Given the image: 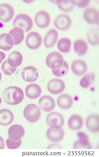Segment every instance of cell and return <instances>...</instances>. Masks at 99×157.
<instances>
[{"label":"cell","instance_id":"cell-1","mask_svg":"<svg viewBox=\"0 0 99 157\" xmlns=\"http://www.w3.org/2000/svg\"><path fill=\"white\" fill-rule=\"evenodd\" d=\"M4 101L10 105H16L24 100L22 89L16 86H11L5 90L2 94Z\"/></svg>","mask_w":99,"mask_h":157},{"label":"cell","instance_id":"cell-2","mask_svg":"<svg viewBox=\"0 0 99 157\" xmlns=\"http://www.w3.org/2000/svg\"><path fill=\"white\" fill-rule=\"evenodd\" d=\"M33 25L32 19L28 15L25 14L18 15L13 22V26L14 28H21L25 32L30 31L32 28Z\"/></svg>","mask_w":99,"mask_h":157},{"label":"cell","instance_id":"cell-3","mask_svg":"<svg viewBox=\"0 0 99 157\" xmlns=\"http://www.w3.org/2000/svg\"><path fill=\"white\" fill-rule=\"evenodd\" d=\"M24 115L25 118L30 122H36L39 120L41 117L40 108L35 104H30L24 109Z\"/></svg>","mask_w":99,"mask_h":157},{"label":"cell","instance_id":"cell-4","mask_svg":"<svg viewBox=\"0 0 99 157\" xmlns=\"http://www.w3.org/2000/svg\"><path fill=\"white\" fill-rule=\"evenodd\" d=\"M64 62L63 55L57 52L50 53L46 59L47 65L52 69L60 68Z\"/></svg>","mask_w":99,"mask_h":157},{"label":"cell","instance_id":"cell-5","mask_svg":"<svg viewBox=\"0 0 99 157\" xmlns=\"http://www.w3.org/2000/svg\"><path fill=\"white\" fill-rule=\"evenodd\" d=\"M46 122L50 127L55 129L62 128L64 123V119L62 115L57 112H53L48 114Z\"/></svg>","mask_w":99,"mask_h":157},{"label":"cell","instance_id":"cell-6","mask_svg":"<svg viewBox=\"0 0 99 157\" xmlns=\"http://www.w3.org/2000/svg\"><path fill=\"white\" fill-rule=\"evenodd\" d=\"M77 135L79 139L74 144L73 148L75 149H92V145L90 142V139L87 134L82 132H80L77 133Z\"/></svg>","mask_w":99,"mask_h":157},{"label":"cell","instance_id":"cell-7","mask_svg":"<svg viewBox=\"0 0 99 157\" xmlns=\"http://www.w3.org/2000/svg\"><path fill=\"white\" fill-rule=\"evenodd\" d=\"M14 10L7 3L0 5V21L7 23L10 21L14 16Z\"/></svg>","mask_w":99,"mask_h":157},{"label":"cell","instance_id":"cell-8","mask_svg":"<svg viewBox=\"0 0 99 157\" xmlns=\"http://www.w3.org/2000/svg\"><path fill=\"white\" fill-rule=\"evenodd\" d=\"M42 43V36L37 32H30L26 38V45L32 50L38 49L40 47Z\"/></svg>","mask_w":99,"mask_h":157},{"label":"cell","instance_id":"cell-9","mask_svg":"<svg viewBox=\"0 0 99 157\" xmlns=\"http://www.w3.org/2000/svg\"><path fill=\"white\" fill-rule=\"evenodd\" d=\"M65 84L61 79L54 78L48 83L47 88L50 93L53 94H58L64 90Z\"/></svg>","mask_w":99,"mask_h":157},{"label":"cell","instance_id":"cell-10","mask_svg":"<svg viewBox=\"0 0 99 157\" xmlns=\"http://www.w3.org/2000/svg\"><path fill=\"white\" fill-rule=\"evenodd\" d=\"M72 24V20L71 17L64 14L59 15L54 22L55 27L60 30H67L71 27Z\"/></svg>","mask_w":99,"mask_h":157},{"label":"cell","instance_id":"cell-11","mask_svg":"<svg viewBox=\"0 0 99 157\" xmlns=\"http://www.w3.org/2000/svg\"><path fill=\"white\" fill-rule=\"evenodd\" d=\"M50 16L46 11L38 12L35 17V22L38 27L42 29L47 28L50 24Z\"/></svg>","mask_w":99,"mask_h":157},{"label":"cell","instance_id":"cell-12","mask_svg":"<svg viewBox=\"0 0 99 157\" xmlns=\"http://www.w3.org/2000/svg\"><path fill=\"white\" fill-rule=\"evenodd\" d=\"M21 76L24 81L26 82H35L38 78V73L35 67L29 66L23 69Z\"/></svg>","mask_w":99,"mask_h":157},{"label":"cell","instance_id":"cell-13","mask_svg":"<svg viewBox=\"0 0 99 157\" xmlns=\"http://www.w3.org/2000/svg\"><path fill=\"white\" fill-rule=\"evenodd\" d=\"M46 135L49 140L52 142L57 143L64 139L65 133L63 128L55 129L50 127L48 129Z\"/></svg>","mask_w":99,"mask_h":157},{"label":"cell","instance_id":"cell-14","mask_svg":"<svg viewBox=\"0 0 99 157\" xmlns=\"http://www.w3.org/2000/svg\"><path fill=\"white\" fill-rule=\"evenodd\" d=\"M39 105L41 109L45 112L51 111L56 106L53 98L49 95L42 97L39 100Z\"/></svg>","mask_w":99,"mask_h":157},{"label":"cell","instance_id":"cell-15","mask_svg":"<svg viewBox=\"0 0 99 157\" xmlns=\"http://www.w3.org/2000/svg\"><path fill=\"white\" fill-rule=\"evenodd\" d=\"M71 67L73 73L79 76L84 75L88 69L87 64L86 61L81 60H77L73 61Z\"/></svg>","mask_w":99,"mask_h":157},{"label":"cell","instance_id":"cell-16","mask_svg":"<svg viewBox=\"0 0 99 157\" xmlns=\"http://www.w3.org/2000/svg\"><path fill=\"white\" fill-rule=\"evenodd\" d=\"M84 17L88 23L95 24L99 22V10L95 7L87 8L84 13Z\"/></svg>","mask_w":99,"mask_h":157},{"label":"cell","instance_id":"cell-17","mask_svg":"<svg viewBox=\"0 0 99 157\" xmlns=\"http://www.w3.org/2000/svg\"><path fill=\"white\" fill-rule=\"evenodd\" d=\"M24 129L19 124L11 126L8 131L9 138L14 141L20 139L24 135Z\"/></svg>","mask_w":99,"mask_h":157},{"label":"cell","instance_id":"cell-18","mask_svg":"<svg viewBox=\"0 0 99 157\" xmlns=\"http://www.w3.org/2000/svg\"><path fill=\"white\" fill-rule=\"evenodd\" d=\"M14 45V40L11 35L4 33L0 35V49L4 51L10 50Z\"/></svg>","mask_w":99,"mask_h":157},{"label":"cell","instance_id":"cell-19","mask_svg":"<svg viewBox=\"0 0 99 157\" xmlns=\"http://www.w3.org/2000/svg\"><path fill=\"white\" fill-rule=\"evenodd\" d=\"M86 125L90 131L93 133L99 132V116L97 114L89 116L86 121Z\"/></svg>","mask_w":99,"mask_h":157},{"label":"cell","instance_id":"cell-20","mask_svg":"<svg viewBox=\"0 0 99 157\" xmlns=\"http://www.w3.org/2000/svg\"><path fill=\"white\" fill-rule=\"evenodd\" d=\"M58 38L57 31L54 29H50L44 37V43L47 48L53 47L57 43Z\"/></svg>","mask_w":99,"mask_h":157},{"label":"cell","instance_id":"cell-21","mask_svg":"<svg viewBox=\"0 0 99 157\" xmlns=\"http://www.w3.org/2000/svg\"><path fill=\"white\" fill-rule=\"evenodd\" d=\"M68 124L69 127L72 130H79L83 126L84 120L79 115L74 114L69 119Z\"/></svg>","mask_w":99,"mask_h":157},{"label":"cell","instance_id":"cell-22","mask_svg":"<svg viewBox=\"0 0 99 157\" xmlns=\"http://www.w3.org/2000/svg\"><path fill=\"white\" fill-rule=\"evenodd\" d=\"M59 107L63 109H69L72 106L74 101L72 98L68 94H64L59 96L57 101Z\"/></svg>","mask_w":99,"mask_h":157},{"label":"cell","instance_id":"cell-23","mask_svg":"<svg viewBox=\"0 0 99 157\" xmlns=\"http://www.w3.org/2000/svg\"><path fill=\"white\" fill-rule=\"evenodd\" d=\"M26 94L27 96L31 99L38 98L42 93L40 86L35 83L29 84L26 87Z\"/></svg>","mask_w":99,"mask_h":157},{"label":"cell","instance_id":"cell-24","mask_svg":"<svg viewBox=\"0 0 99 157\" xmlns=\"http://www.w3.org/2000/svg\"><path fill=\"white\" fill-rule=\"evenodd\" d=\"M23 56L18 51H13L9 55L8 62L13 68H16L21 64L23 61Z\"/></svg>","mask_w":99,"mask_h":157},{"label":"cell","instance_id":"cell-25","mask_svg":"<svg viewBox=\"0 0 99 157\" xmlns=\"http://www.w3.org/2000/svg\"><path fill=\"white\" fill-rule=\"evenodd\" d=\"M14 120L13 113L9 109H2L0 110V124L7 126L12 123Z\"/></svg>","mask_w":99,"mask_h":157},{"label":"cell","instance_id":"cell-26","mask_svg":"<svg viewBox=\"0 0 99 157\" xmlns=\"http://www.w3.org/2000/svg\"><path fill=\"white\" fill-rule=\"evenodd\" d=\"M74 51L79 56H82L86 54L88 50L87 43L83 39H78L74 43Z\"/></svg>","mask_w":99,"mask_h":157},{"label":"cell","instance_id":"cell-27","mask_svg":"<svg viewBox=\"0 0 99 157\" xmlns=\"http://www.w3.org/2000/svg\"><path fill=\"white\" fill-rule=\"evenodd\" d=\"M9 34L13 37L14 45H17L20 44L24 38V31L20 28H15L9 32Z\"/></svg>","mask_w":99,"mask_h":157},{"label":"cell","instance_id":"cell-28","mask_svg":"<svg viewBox=\"0 0 99 157\" xmlns=\"http://www.w3.org/2000/svg\"><path fill=\"white\" fill-rule=\"evenodd\" d=\"M76 1L74 0H61L58 1V6L60 10L65 12L72 11L75 7Z\"/></svg>","mask_w":99,"mask_h":157},{"label":"cell","instance_id":"cell-29","mask_svg":"<svg viewBox=\"0 0 99 157\" xmlns=\"http://www.w3.org/2000/svg\"><path fill=\"white\" fill-rule=\"evenodd\" d=\"M72 46V41L68 38H63L59 40L57 47L59 50L64 53L70 52Z\"/></svg>","mask_w":99,"mask_h":157},{"label":"cell","instance_id":"cell-30","mask_svg":"<svg viewBox=\"0 0 99 157\" xmlns=\"http://www.w3.org/2000/svg\"><path fill=\"white\" fill-rule=\"evenodd\" d=\"M96 75L94 72L88 73L84 76L80 81V86L82 88H88L93 85L95 80Z\"/></svg>","mask_w":99,"mask_h":157},{"label":"cell","instance_id":"cell-31","mask_svg":"<svg viewBox=\"0 0 99 157\" xmlns=\"http://www.w3.org/2000/svg\"><path fill=\"white\" fill-rule=\"evenodd\" d=\"M88 41L90 44L93 46H97L99 44V29L95 28L92 29L88 33Z\"/></svg>","mask_w":99,"mask_h":157},{"label":"cell","instance_id":"cell-32","mask_svg":"<svg viewBox=\"0 0 99 157\" xmlns=\"http://www.w3.org/2000/svg\"><path fill=\"white\" fill-rule=\"evenodd\" d=\"M69 71V65L66 61H64V63L61 67L57 69H52V72L55 76L57 77H63L67 75Z\"/></svg>","mask_w":99,"mask_h":157},{"label":"cell","instance_id":"cell-33","mask_svg":"<svg viewBox=\"0 0 99 157\" xmlns=\"http://www.w3.org/2000/svg\"><path fill=\"white\" fill-rule=\"evenodd\" d=\"M2 70L5 75H13L16 70V68L11 67L8 63L7 60L4 61L2 65Z\"/></svg>","mask_w":99,"mask_h":157},{"label":"cell","instance_id":"cell-34","mask_svg":"<svg viewBox=\"0 0 99 157\" xmlns=\"http://www.w3.org/2000/svg\"><path fill=\"white\" fill-rule=\"evenodd\" d=\"M21 140H18L14 141L11 140L9 138H8L6 141L7 146L9 149H16L20 146L21 144Z\"/></svg>","mask_w":99,"mask_h":157},{"label":"cell","instance_id":"cell-35","mask_svg":"<svg viewBox=\"0 0 99 157\" xmlns=\"http://www.w3.org/2000/svg\"><path fill=\"white\" fill-rule=\"evenodd\" d=\"M90 3V0L87 1H76L75 5L79 8L85 7L88 6Z\"/></svg>","mask_w":99,"mask_h":157},{"label":"cell","instance_id":"cell-36","mask_svg":"<svg viewBox=\"0 0 99 157\" xmlns=\"http://www.w3.org/2000/svg\"><path fill=\"white\" fill-rule=\"evenodd\" d=\"M48 149H63V147L61 145L58 144H53L49 146Z\"/></svg>","mask_w":99,"mask_h":157},{"label":"cell","instance_id":"cell-37","mask_svg":"<svg viewBox=\"0 0 99 157\" xmlns=\"http://www.w3.org/2000/svg\"><path fill=\"white\" fill-rule=\"evenodd\" d=\"M5 148V143L3 139L0 136V149H3Z\"/></svg>","mask_w":99,"mask_h":157},{"label":"cell","instance_id":"cell-38","mask_svg":"<svg viewBox=\"0 0 99 157\" xmlns=\"http://www.w3.org/2000/svg\"><path fill=\"white\" fill-rule=\"evenodd\" d=\"M5 58H6V54L3 52L0 51V64Z\"/></svg>","mask_w":99,"mask_h":157},{"label":"cell","instance_id":"cell-39","mask_svg":"<svg viewBox=\"0 0 99 157\" xmlns=\"http://www.w3.org/2000/svg\"><path fill=\"white\" fill-rule=\"evenodd\" d=\"M2 73H1V72H0V81L2 80Z\"/></svg>","mask_w":99,"mask_h":157},{"label":"cell","instance_id":"cell-40","mask_svg":"<svg viewBox=\"0 0 99 157\" xmlns=\"http://www.w3.org/2000/svg\"><path fill=\"white\" fill-rule=\"evenodd\" d=\"M2 98H1V97H0V105H1V103H2Z\"/></svg>","mask_w":99,"mask_h":157}]
</instances>
